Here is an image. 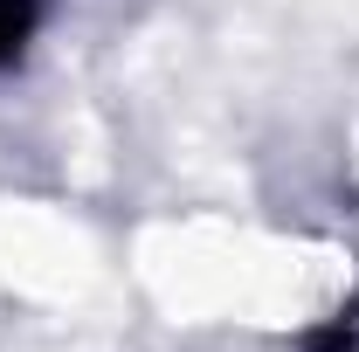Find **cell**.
I'll list each match as a JSON object with an SVG mask.
<instances>
[{
	"mask_svg": "<svg viewBox=\"0 0 359 352\" xmlns=\"http://www.w3.org/2000/svg\"><path fill=\"white\" fill-rule=\"evenodd\" d=\"M42 28V0H0V69L21 62V48Z\"/></svg>",
	"mask_w": 359,
	"mask_h": 352,
	"instance_id": "obj_1",
	"label": "cell"
}]
</instances>
